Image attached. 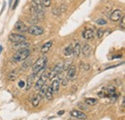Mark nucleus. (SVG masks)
I'll use <instances>...</instances> for the list:
<instances>
[{
    "label": "nucleus",
    "instance_id": "obj_4",
    "mask_svg": "<svg viewBox=\"0 0 125 120\" xmlns=\"http://www.w3.org/2000/svg\"><path fill=\"white\" fill-rule=\"evenodd\" d=\"M43 28L40 27V26H37V25H34V26H31L27 29V33H29L32 36H41L43 34Z\"/></svg>",
    "mask_w": 125,
    "mask_h": 120
},
{
    "label": "nucleus",
    "instance_id": "obj_14",
    "mask_svg": "<svg viewBox=\"0 0 125 120\" xmlns=\"http://www.w3.org/2000/svg\"><path fill=\"white\" fill-rule=\"evenodd\" d=\"M53 44V41L51 40V41H47L45 42L44 44L42 46V48H41V52H42V54H46L47 52L51 49V46Z\"/></svg>",
    "mask_w": 125,
    "mask_h": 120
},
{
    "label": "nucleus",
    "instance_id": "obj_19",
    "mask_svg": "<svg viewBox=\"0 0 125 120\" xmlns=\"http://www.w3.org/2000/svg\"><path fill=\"white\" fill-rule=\"evenodd\" d=\"M63 55H64L65 57H69V56L72 55V45H68V46H66V47L64 48V50H63Z\"/></svg>",
    "mask_w": 125,
    "mask_h": 120
},
{
    "label": "nucleus",
    "instance_id": "obj_30",
    "mask_svg": "<svg viewBox=\"0 0 125 120\" xmlns=\"http://www.w3.org/2000/svg\"><path fill=\"white\" fill-rule=\"evenodd\" d=\"M120 19H121V21H120V28H121L122 30H124V29H125V23H124L125 19H124V16H122Z\"/></svg>",
    "mask_w": 125,
    "mask_h": 120
},
{
    "label": "nucleus",
    "instance_id": "obj_6",
    "mask_svg": "<svg viewBox=\"0 0 125 120\" xmlns=\"http://www.w3.org/2000/svg\"><path fill=\"white\" fill-rule=\"evenodd\" d=\"M47 79H48V74L46 73H44V74H42V75L40 77V79L36 82V85H35V89L37 90H39L42 86H44L45 85V83H46Z\"/></svg>",
    "mask_w": 125,
    "mask_h": 120
},
{
    "label": "nucleus",
    "instance_id": "obj_31",
    "mask_svg": "<svg viewBox=\"0 0 125 120\" xmlns=\"http://www.w3.org/2000/svg\"><path fill=\"white\" fill-rule=\"evenodd\" d=\"M67 82H68V79L67 78H64L62 80V86H66L67 85Z\"/></svg>",
    "mask_w": 125,
    "mask_h": 120
},
{
    "label": "nucleus",
    "instance_id": "obj_37",
    "mask_svg": "<svg viewBox=\"0 0 125 120\" xmlns=\"http://www.w3.org/2000/svg\"><path fill=\"white\" fill-rule=\"evenodd\" d=\"M12 1H13V0H10V5L12 4Z\"/></svg>",
    "mask_w": 125,
    "mask_h": 120
},
{
    "label": "nucleus",
    "instance_id": "obj_9",
    "mask_svg": "<svg viewBox=\"0 0 125 120\" xmlns=\"http://www.w3.org/2000/svg\"><path fill=\"white\" fill-rule=\"evenodd\" d=\"M81 52L83 53V55L85 57H90L91 53H92V46L89 44L88 42L83 43L81 46Z\"/></svg>",
    "mask_w": 125,
    "mask_h": 120
},
{
    "label": "nucleus",
    "instance_id": "obj_11",
    "mask_svg": "<svg viewBox=\"0 0 125 120\" xmlns=\"http://www.w3.org/2000/svg\"><path fill=\"white\" fill-rule=\"evenodd\" d=\"M81 54V44L79 41H75L74 44L72 45V55L75 58H78Z\"/></svg>",
    "mask_w": 125,
    "mask_h": 120
},
{
    "label": "nucleus",
    "instance_id": "obj_25",
    "mask_svg": "<svg viewBox=\"0 0 125 120\" xmlns=\"http://www.w3.org/2000/svg\"><path fill=\"white\" fill-rule=\"evenodd\" d=\"M42 4L44 8H49L51 6V0H42Z\"/></svg>",
    "mask_w": 125,
    "mask_h": 120
},
{
    "label": "nucleus",
    "instance_id": "obj_2",
    "mask_svg": "<svg viewBox=\"0 0 125 120\" xmlns=\"http://www.w3.org/2000/svg\"><path fill=\"white\" fill-rule=\"evenodd\" d=\"M29 56H30V50L29 49L20 50V51H17L13 56L12 60H14L15 62H20L22 60H25L26 59H28Z\"/></svg>",
    "mask_w": 125,
    "mask_h": 120
},
{
    "label": "nucleus",
    "instance_id": "obj_34",
    "mask_svg": "<svg viewBox=\"0 0 125 120\" xmlns=\"http://www.w3.org/2000/svg\"><path fill=\"white\" fill-rule=\"evenodd\" d=\"M18 85H19V87H23V85H24V82H23V81H20Z\"/></svg>",
    "mask_w": 125,
    "mask_h": 120
},
{
    "label": "nucleus",
    "instance_id": "obj_13",
    "mask_svg": "<svg viewBox=\"0 0 125 120\" xmlns=\"http://www.w3.org/2000/svg\"><path fill=\"white\" fill-rule=\"evenodd\" d=\"M15 28L18 32H27V29H28V27L22 21H17L15 25Z\"/></svg>",
    "mask_w": 125,
    "mask_h": 120
},
{
    "label": "nucleus",
    "instance_id": "obj_16",
    "mask_svg": "<svg viewBox=\"0 0 125 120\" xmlns=\"http://www.w3.org/2000/svg\"><path fill=\"white\" fill-rule=\"evenodd\" d=\"M60 85H61V83H60L59 80H53V82L51 84V89H52L54 93H57L59 91V90H60Z\"/></svg>",
    "mask_w": 125,
    "mask_h": 120
},
{
    "label": "nucleus",
    "instance_id": "obj_15",
    "mask_svg": "<svg viewBox=\"0 0 125 120\" xmlns=\"http://www.w3.org/2000/svg\"><path fill=\"white\" fill-rule=\"evenodd\" d=\"M94 33L92 29H87V30H85L83 32V38L85 40H92L94 38Z\"/></svg>",
    "mask_w": 125,
    "mask_h": 120
},
{
    "label": "nucleus",
    "instance_id": "obj_17",
    "mask_svg": "<svg viewBox=\"0 0 125 120\" xmlns=\"http://www.w3.org/2000/svg\"><path fill=\"white\" fill-rule=\"evenodd\" d=\"M53 90L51 89V87H47L46 89V91H45V95H44V97L46 98V100L48 101H50V100H52V98H53Z\"/></svg>",
    "mask_w": 125,
    "mask_h": 120
},
{
    "label": "nucleus",
    "instance_id": "obj_36",
    "mask_svg": "<svg viewBox=\"0 0 125 120\" xmlns=\"http://www.w3.org/2000/svg\"><path fill=\"white\" fill-rule=\"evenodd\" d=\"M1 51H2V46H0V53H1Z\"/></svg>",
    "mask_w": 125,
    "mask_h": 120
},
{
    "label": "nucleus",
    "instance_id": "obj_5",
    "mask_svg": "<svg viewBox=\"0 0 125 120\" xmlns=\"http://www.w3.org/2000/svg\"><path fill=\"white\" fill-rule=\"evenodd\" d=\"M69 114H70L72 117L77 118V119H80V120H85L88 118V115H87L85 112L80 111V110H71V111L69 112Z\"/></svg>",
    "mask_w": 125,
    "mask_h": 120
},
{
    "label": "nucleus",
    "instance_id": "obj_12",
    "mask_svg": "<svg viewBox=\"0 0 125 120\" xmlns=\"http://www.w3.org/2000/svg\"><path fill=\"white\" fill-rule=\"evenodd\" d=\"M123 15H122V12L120 11V10H115L113 13H112V15L110 16V18H111V20L112 21H118V20H120V18L122 17Z\"/></svg>",
    "mask_w": 125,
    "mask_h": 120
},
{
    "label": "nucleus",
    "instance_id": "obj_22",
    "mask_svg": "<svg viewBox=\"0 0 125 120\" xmlns=\"http://www.w3.org/2000/svg\"><path fill=\"white\" fill-rule=\"evenodd\" d=\"M32 61H33V60H30V59H29V60H27V59H26L25 61L23 62V64H22V68H23V69H25V68H28L29 66H31Z\"/></svg>",
    "mask_w": 125,
    "mask_h": 120
},
{
    "label": "nucleus",
    "instance_id": "obj_26",
    "mask_svg": "<svg viewBox=\"0 0 125 120\" xmlns=\"http://www.w3.org/2000/svg\"><path fill=\"white\" fill-rule=\"evenodd\" d=\"M33 79H34V76L32 75L30 78H29V80H28V82H27V86H26V90H30L32 87V85H33Z\"/></svg>",
    "mask_w": 125,
    "mask_h": 120
},
{
    "label": "nucleus",
    "instance_id": "obj_8",
    "mask_svg": "<svg viewBox=\"0 0 125 120\" xmlns=\"http://www.w3.org/2000/svg\"><path fill=\"white\" fill-rule=\"evenodd\" d=\"M30 47V42L24 40V41H20V42H16L13 45V48L16 49L17 51H20V50H25V49H29Z\"/></svg>",
    "mask_w": 125,
    "mask_h": 120
},
{
    "label": "nucleus",
    "instance_id": "obj_1",
    "mask_svg": "<svg viewBox=\"0 0 125 120\" xmlns=\"http://www.w3.org/2000/svg\"><path fill=\"white\" fill-rule=\"evenodd\" d=\"M46 62L47 59L46 57H42L40 59L36 60V62L33 64V67H32V72H33V76H36L38 73H40L41 71H42V69L45 68L46 66Z\"/></svg>",
    "mask_w": 125,
    "mask_h": 120
},
{
    "label": "nucleus",
    "instance_id": "obj_21",
    "mask_svg": "<svg viewBox=\"0 0 125 120\" xmlns=\"http://www.w3.org/2000/svg\"><path fill=\"white\" fill-rule=\"evenodd\" d=\"M17 75H18V73H17V71H13L12 73H10L9 76H8V79L10 80V81H15L16 78H17Z\"/></svg>",
    "mask_w": 125,
    "mask_h": 120
},
{
    "label": "nucleus",
    "instance_id": "obj_7",
    "mask_svg": "<svg viewBox=\"0 0 125 120\" xmlns=\"http://www.w3.org/2000/svg\"><path fill=\"white\" fill-rule=\"evenodd\" d=\"M9 40L13 42H20V41H24L26 40V37L23 36V35H20V34H11L9 36Z\"/></svg>",
    "mask_w": 125,
    "mask_h": 120
},
{
    "label": "nucleus",
    "instance_id": "obj_18",
    "mask_svg": "<svg viewBox=\"0 0 125 120\" xmlns=\"http://www.w3.org/2000/svg\"><path fill=\"white\" fill-rule=\"evenodd\" d=\"M85 103L89 106H94L98 103V100L96 98H86Z\"/></svg>",
    "mask_w": 125,
    "mask_h": 120
},
{
    "label": "nucleus",
    "instance_id": "obj_20",
    "mask_svg": "<svg viewBox=\"0 0 125 120\" xmlns=\"http://www.w3.org/2000/svg\"><path fill=\"white\" fill-rule=\"evenodd\" d=\"M46 89H47V86L46 85H44V86H42L41 89H40V93H39V96L41 97V98H42L44 95H45V91H46Z\"/></svg>",
    "mask_w": 125,
    "mask_h": 120
},
{
    "label": "nucleus",
    "instance_id": "obj_23",
    "mask_svg": "<svg viewBox=\"0 0 125 120\" xmlns=\"http://www.w3.org/2000/svg\"><path fill=\"white\" fill-rule=\"evenodd\" d=\"M71 60H66L65 62H63L62 63V70H64V71H66L68 68H69V66L71 65Z\"/></svg>",
    "mask_w": 125,
    "mask_h": 120
},
{
    "label": "nucleus",
    "instance_id": "obj_24",
    "mask_svg": "<svg viewBox=\"0 0 125 120\" xmlns=\"http://www.w3.org/2000/svg\"><path fill=\"white\" fill-rule=\"evenodd\" d=\"M40 101H41V97H40V96H36V97H34V98H33L32 104H33V106H34V107H37V106L39 105Z\"/></svg>",
    "mask_w": 125,
    "mask_h": 120
},
{
    "label": "nucleus",
    "instance_id": "obj_33",
    "mask_svg": "<svg viewBox=\"0 0 125 120\" xmlns=\"http://www.w3.org/2000/svg\"><path fill=\"white\" fill-rule=\"evenodd\" d=\"M79 107H80L82 110H88V108H85V106H83L82 104H79Z\"/></svg>",
    "mask_w": 125,
    "mask_h": 120
},
{
    "label": "nucleus",
    "instance_id": "obj_28",
    "mask_svg": "<svg viewBox=\"0 0 125 120\" xmlns=\"http://www.w3.org/2000/svg\"><path fill=\"white\" fill-rule=\"evenodd\" d=\"M104 33H105V30H103V29H99V30H97V38L101 39V38L103 37Z\"/></svg>",
    "mask_w": 125,
    "mask_h": 120
},
{
    "label": "nucleus",
    "instance_id": "obj_35",
    "mask_svg": "<svg viewBox=\"0 0 125 120\" xmlns=\"http://www.w3.org/2000/svg\"><path fill=\"white\" fill-rule=\"evenodd\" d=\"M62 113H63V110H61V111L58 112V114H62Z\"/></svg>",
    "mask_w": 125,
    "mask_h": 120
},
{
    "label": "nucleus",
    "instance_id": "obj_3",
    "mask_svg": "<svg viewBox=\"0 0 125 120\" xmlns=\"http://www.w3.org/2000/svg\"><path fill=\"white\" fill-rule=\"evenodd\" d=\"M62 71V62H58V63L54 66V68L51 70V72L49 73L48 78H49V79H54V78L58 77V75H59Z\"/></svg>",
    "mask_w": 125,
    "mask_h": 120
},
{
    "label": "nucleus",
    "instance_id": "obj_29",
    "mask_svg": "<svg viewBox=\"0 0 125 120\" xmlns=\"http://www.w3.org/2000/svg\"><path fill=\"white\" fill-rule=\"evenodd\" d=\"M53 14L55 15H57V16H59L60 15V14H61V10H60V8H54L53 9Z\"/></svg>",
    "mask_w": 125,
    "mask_h": 120
},
{
    "label": "nucleus",
    "instance_id": "obj_10",
    "mask_svg": "<svg viewBox=\"0 0 125 120\" xmlns=\"http://www.w3.org/2000/svg\"><path fill=\"white\" fill-rule=\"evenodd\" d=\"M76 66L75 65H70L69 66V68L66 70L67 71V79L68 80H70V81H73L74 79H75V77H76Z\"/></svg>",
    "mask_w": 125,
    "mask_h": 120
},
{
    "label": "nucleus",
    "instance_id": "obj_32",
    "mask_svg": "<svg viewBox=\"0 0 125 120\" xmlns=\"http://www.w3.org/2000/svg\"><path fill=\"white\" fill-rule=\"evenodd\" d=\"M17 4H18V0H16V2H15V4L13 5V10H14V9H16V6H17Z\"/></svg>",
    "mask_w": 125,
    "mask_h": 120
},
{
    "label": "nucleus",
    "instance_id": "obj_27",
    "mask_svg": "<svg viewBox=\"0 0 125 120\" xmlns=\"http://www.w3.org/2000/svg\"><path fill=\"white\" fill-rule=\"evenodd\" d=\"M96 24H98V25H106L107 24V21L105 19H103V18H100V19H97L96 20Z\"/></svg>",
    "mask_w": 125,
    "mask_h": 120
}]
</instances>
